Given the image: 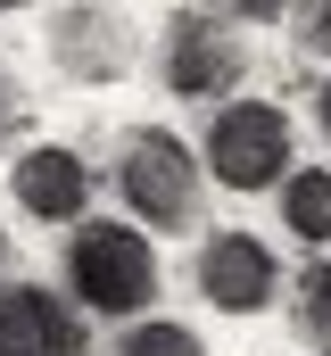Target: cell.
<instances>
[{
  "mask_svg": "<svg viewBox=\"0 0 331 356\" xmlns=\"http://www.w3.org/2000/svg\"><path fill=\"white\" fill-rule=\"evenodd\" d=\"M0 257H8V232H0Z\"/></svg>",
  "mask_w": 331,
  "mask_h": 356,
  "instance_id": "cell-17",
  "label": "cell"
},
{
  "mask_svg": "<svg viewBox=\"0 0 331 356\" xmlns=\"http://www.w3.org/2000/svg\"><path fill=\"white\" fill-rule=\"evenodd\" d=\"M50 50H67L75 75H116V67H124V25H116L108 8H67L58 33H50Z\"/></svg>",
  "mask_w": 331,
  "mask_h": 356,
  "instance_id": "cell-8",
  "label": "cell"
},
{
  "mask_svg": "<svg viewBox=\"0 0 331 356\" xmlns=\"http://www.w3.org/2000/svg\"><path fill=\"white\" fill-rule=\"evenodd\" d=\"M116 356H207V348H199L182 323H166V315H158V323H133V332L116 340Z\"/></svg>",
  "mask_w": 331,
  "mask_h": 356,
  "instance_id": "cell-10",
  "label": "cell"
},
{
  "mask_svg": "<svg viewBox=\"0 0 331 356\" xmlns=\"http://www.w3.org/2000/svg\"><path fill=\"white\" fill-rule=\"evenodd\" d=\"M0 356H83V315H67V298L42 282H8L0 290Z\"/></svg>",
  "mask_w": 331,
  "mask_h": 356,
  "instance_id": "cell-5",
  "label": "cell"
},
{
  "mask_svg": "<svg viewBox=\"0 0 331 356\" xmlns=\"http://www.w3.org/2000/svg\"><path fill=\"white\" fill-rule=\"evenodd\" d=\"M8 182H17V207H25L33 224H75V216H83V199H91V166H83L75 149H58V141L25 149Z\"/></svg>",
  "mask_w": 331,
  "mask_h": 356,
  "instance_id": "cell-7",
  "label": "cell"
},
{
  "mask_svg": "<svg viewBox=\"0 0 331 356\" xmlns=\"http://www.w3.org/2000/svg\"><path fill=\"white\" fill-rule=\"evenodd\" d=\"M315 124H323V141H331V83L315 91Z\"/></svg>",
  "mask_w": 331,
  "mask_h": 356,
  "instance_id": "cell-15",
  "label": "cell"
},
{
  "mask_svg": "<svg viewBox=\"0 0 331 356\" xmlns=\"http://www.w3.org/2000/svg\"><path fill=\"white\" fill-rule=\"evenodd\" d=\"M307 50H323V58H331V0L307 8Z\"/></svg>",
  "mask_w": 331,
  "mask_h": 356,
  "instance_id": "cell-12",
  "label": "cell"
},
{
  "mask_svg": "<svg viewBox=\"0 0 331 356\" xmlns=\"http://www.w3.org/2000/svg\"><path fill=\"white\" fill-rule=\"evenodd\" d=\"M17 124V91H8V75H0V133Z\"/></svg>",
  "mask_w": 331,
  "mask_h": 356,
  "instance_id": "cell-14",
  "label": "cell"
},
{
  "mask_svg": "<svg viewBox=\"0 0 331 356\" xmlns=\"http://www.w3.org/2000/svg\"><path fill=\"white\" fill-rule=\"evenodd\" d=\"M273 249L257 241V232H216L207 249H199V298L207 307H224V315H257L265 298H273Z\"/></svg>",
  "mask_w": 331,
  "mask_h": 356,
  "instance_id": "cell-4",
  "label": "cell"
},
{
  "mask_svg": "<svg viewBox=\"0 0 331 356\" xmlns=\"http://www.w3.org/2000/svg\"><path fill=\"white\" fill-rule=\"evenodd\" d=\"M216 8H232V17H257V25H273L290 0H216Z\"/></svg>",
  "mask_w": 331,
  "mask_h": 356,
  "instance_id": "cell-13",
  "label": "cell"
},
{
  "mask_svg": "<svg viewBox=\"0 0 331 356\" xmlns=\"http://www.w3.org/2000/svg\"><path fill=\"white\" fill-rule=\"evenodd\" d=\"M166 83L182 99H216V91L241 83V50L216 17H174L166 25Z\"/></svg>",
  "mask_w": 331,
  "mask_h": 356,
  "instance_id": "cell-6",
  "label": "cell"
},
{
  "mask_svg": "<svg viewBox=\"0 0 331 356\" xmlns=\"http://www.w3.org/2000/svg\"><path fill=\"white\" fill-rule=\"evenodd\" d=\"M67 282L99 315H141L158 298V249L133 224H83L75 249H67Z\"/></svg>",
  "mask_w": 331,
  "mask_h": 356,
  "instance_id": "cell-1",
  "label": "cell"
},
{
  "mask_svg": "<svg viewBox=\"0 0 331 356\" xmlns=\"http://www.w3.org/2000/svg\"><path fill=\"white\" fill-rule=\"evenodd\" d=\"M207 175L224 191H265L290 182V116L273 99H232L207 133Z\"/></svg>",
  "mask_w": 331,
  "mask_h": 356,
  "instance_id": "cell-3",
  "label": "cell"
},
{
  "mask_svg": "<svg viewBox=\"0 0 331 356\" xmlns=\"http://www.w3.org/2000/svg\"><path fill=\"white\" fill-rule=\"evenodd\" d=\"M298 323L331 340V257H315V266H307V282H298Z\"/></svg>",
  "mask_w": 331,
  "mask_h": 356,
  "instance_id": "cell-11",
  "label": "cell"
},
{
  "mask_svg": "<svg viewBox=\"0 0 331 356\" xmlns=\"http://www.w3.org/2000/svg\"><path fill=\"white\" fill-rule=\"evenodd\" d=\"M8 8H25V0H0V17H8Z\"/></svg>",
  "mask_w": 331,
  "mask_h": 356,
  "instance_id": "cell-16",
  "label": "cell"
},
{
  "mask_svg": "<svg viewBox=\"0 0 331 356\" xmlns=\"http://www.w3.org/2000/svg\"><path fill=\"white\" fill-rule=\"evenodd\" d=\"M282 216H290V232H298V241L331 249V166H307V175L282 182Z\"/></svg>",
  "mask_w": 331,
  "mask_h": 356,
  "instance_id": "cell-9",
  "label": "cell"
},
{
  "mask_svg": "<svg viewBox=\"0 0 331 356\" xmlns=\"http://www.w3.org/2000/svg\"><path fill=\"white\" fill-rule=\"evenodd\" d=\"M116 191H124V207L141 216V224H191V207H199V166H191V149L174 141V133H124V149H116Z\"/></svg>",
  "mask_w": 331,
  "mask_h": 356,
  "instance_id": "cell-2",
  "label": "cell"
}]
</instances>
